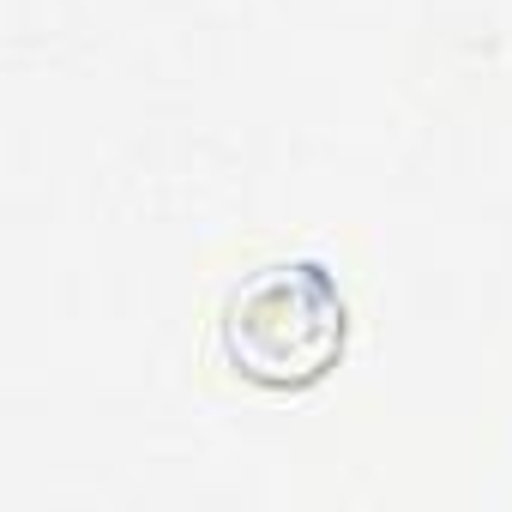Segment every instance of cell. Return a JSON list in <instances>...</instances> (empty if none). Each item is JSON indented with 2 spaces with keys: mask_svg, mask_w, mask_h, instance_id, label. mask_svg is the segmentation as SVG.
Segmentation results:
<instances>
[{
  "mask_svg": "<svg viewBox=\"0 0 512 512\" xmlns=\"http://www.w3.org/2000/svg\"><path fill=\"white\" fill-rule=\"evenodd\" d=\"M356 332L344 272L314 247H260L217 278L205 302V362L247 392L320 386Z\"/></svg>",
  "mask_w": 512,
  "mask_h": 512,
  "instance_id": "1",
  "label": "cell"
}]
</instances>
